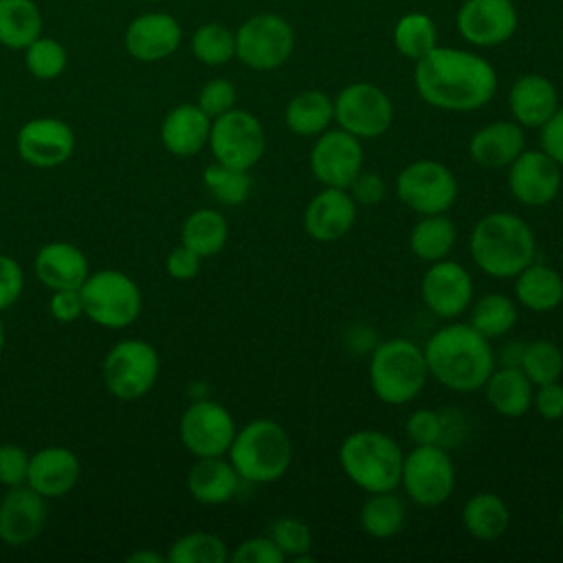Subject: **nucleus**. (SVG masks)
I'll use <instances>...</instances> for the list:
<instances>
[{"mask_svg":"<svg viewBox=\"0 0 563 563\" xmlns=\"http://www.w3.org/2000/svg\"><path fill=\"white\" fill-rule=\"evenodd\" d=\"M165 556L169 563H224L229 561V550L218 534L187 532L169 545Z\"/></svg>","mask_w":563,"mask_h":563,"instance_id":"obj_41","label":"nucleus"},{"mask_svg":"<svg viewBox=\"0 0 563 563\" xmlns=\"http://www.w3.org/2000/svg\"><path fill=\"white\" fill-rule=\"evenodd\" d=\"M363 156L361 139L341 128L325 130L310 150V172L323 187L347 189L363 172Z\"/></svg>","mask_w":563,"mask_h":563,"instance_id":"obj_15","label":"nucleus"},{"mask_svg":"<svg viewBox=\"0 0 563 563\" xmlns=\"http://www.w3.org/2000/svg\"><path fill=\"white\" fill-rule=\"evenodd\" d=\"M42 35V13L33 0H0V44L24 51Z\"/></svg>","mask_w":563,"mask_h":563,"instance_id":"obj_35","label":"nucleus"},{"mask_svg":"<svg viewBox=\"0 0 563 563\" xmlns=\"http://www.w3.org/2000/svg\"><path fill=\"white\" fill-rule=\"evenodd\" d=\"M2 347H4V325L0 321V354H2Z\"/></svg>","mask_w":563,"mask_h":563,"instance_id":"obj_56","label":"nucleus"},{"mask_svg":"<svg viewBox=\"0 0 563 563\" xmlns=\"http://www.w3.org/2000/svg\"><path fill=\"white\" fill-rule=\"evenodd\" d=\"M227 453L240 479L271 484L286 475L292 462V442L279 422L255 418L235 431Z\"/></svg>","mask_w":563,"mask_h":563,"instance_id":"obj_4","label":"nucleus"},{"mask_svg":"<svg viewBox=\"0 0 563 563\" xmlns=\"http://www.w3.org/2000/svg\"><path fill=\"white\" fill-rule=\"evenodd\" d=\"M508 108L521 128H541L556 112L559 95L548 77L530 73L510 86Z\"/></svg>","mask_w":563,"mask_h":563,"instance_id":"obj_27","label":"nucleus"},{"mask_svg":"<svg viewBox=\"0 0 563 563\" xmlns=\"http://www.w3.org/2000/svg\"><path fill=\"white\" fill-rule=\"evenodd\" d=\"M482 389L488 405L499 416L519 418L532 407L534 385L528 380L519 365H504L501 369H493Z\"/></svg>","mask_w":563,"mask_h":563,"instance_id":"obj_29","label":"nucleus"},{"mask_svg":"<svg viewBox=\"0 0 563 563\" xmlns=\"http://www.w3.org/2000/svg\"><path fill=\"white\" fill-rule=\"evenodd\" d=\"M216 163L251 169L260 163L266 150V134L255 114L242 108H231L229 112L211 119L209 143Z\"/></svg>","mask_w":563,"mask_h":563,"instance_id":"obj_12","label":"nucleus"},{"mask_svg":"<svg viewBox=\"0 0 563 563\" xmlns=\"http://www.w3.org/2000/svg\"><path fill=\"white\" fill-rule=\"evenodd\" d=\"M334 121V101L321 90L297 92L284 110V123L292 134L319 136Z\"/></svg>","mask_w":563,"mask_h":563,"instance_id":"obj_31","label":"nucleus"},{"mask_svg":"<svg viewBox=\"0 0 563 563\" xmlns=\"http://www.w3.org/2000/svg\"><path fill=\"white\" fill-rule=\"evenodd\" d=\"M539 130L541 150L563 167V108H556V112Z\"/></svg>","mask_w":563,"mask_h":563,"instance_id":"obj_53","label":"nucleus"},{"mask_svg":"<svg viewBox=\"0 0 563 563\" xmlns=\"http://www.w3.org/2000/svg\"><path fill=\"white\" fill-rule=\"evenodd\" d=\"M24 290L22 266L11 255H0V312L11 308Z\"/></svg>","mask_w":563,"mask_h":563,"instance_id":"obj_49","label":"nucleus"},{"mask_svg":"<svg viewBox=\"0 0 563 563\" xmlns=\"http://www.w3.org/2000/svg\"><path fill=\"white\" fill-rule=\"evenodd\" d=\"M81 475L79 457L66 446H44L31 455L26 484L46 499L64 497Z\"/></svg>","mask_w":563,"mask_h":563,"instance_id":"obj_23","label":"nucleus"},{"mask_svg":"<svg viewBox=\"0 0 563 563\" xmlns=\"http://www.w3.org/2000/svg\"><path fill=\"white\" fill-rule=\"evenodd\" d=\"M167 561V556L158 554V552H152V550H141V552H132L128 556V563H163Z\"/></svg>","mask_w":563,"mask_h":563,"instance_id":"obj_55","label":"nucleus"},{"mask_svg":"<svg viewBox=\"0 0 563 563\" xmlns=\"http://www.w3.org/2000/svg\"><path fill=\"white\" fill-rule=\"evenodd\" d=\"M526 150V134L517 121H493L479 128L468 141V156L473 163L501 169L508 167Z\"/></svg>","mask_w":563,"mask_h":563,"instance_id":"obj_26","label":"nucleus"},{"mask_svg":"<svg viewBox=\"0 0 563 563\" xmlns=\"http://www.w3.org/2000/svg\"><path fill=\"white\" fill-rule=\"evenodd\" d=\"M457 240L455 222L446 213L422 216L411 233H409V249L422 262H438L449 257Z\"/></svg>","mask_w":563,"mask_h":563,"instance_id":"obj_33","label":"nucleus"},{"mask_svg":"<svg viewBox=\"0 0 563 563\" xmlns=\"http://www.w3.org/2000/svg\"><path fill=\"white\" fill-rule=\"evenodd\" d=\"M191 53L205 66H222L235 57V33L220 22H207L191 35Z\"/></svg>","mask_w":563,"mask_h":563,"instance_id":"obj_40","label":"nucleus"},{"mask_svg":"<svg viewBox=\"0 0 563 563\" xmlns=\"http://www.w3.org/2000/svg\"><path fill=\"white\" fill-rule=\"evenodd\" d=\"M400 486L418 506H440L455 488V466L442 444H416L402 457Z\"/></svg>","mask_w":563,"mask_h":563,"instance_id":"obj_10","label":"nucleus"},{"mask_svg":"<svg viewBox=\"0 0 563 563\" xmlns=\"http://www.w3.org/2000/svg\"><path fill=\"white\" fill-rule=\"evenodd\" d=\"M26 70L35 79H57L68 64V53L62 42L40 35L24 48Z\"/></svg>","mask_w":563,"mask_h":563,"instance_id":"obj_43","label":"nucleus"},{"mask_svg":"<svg viewBox=\"0 0 563 563\" xmlns=\"http://www.w3.org/2000/svg\"><path fill=\"white\" fill-rule=\"evenodd\" d=\"M211 132V117L205 114L198 103H180L172 108L161 123L163 147L178 158L196 156L207 143Z\"/></svg>","mask_w":563,"mask_h":563,"instance_id":"obj_25","label":"nucleus"},{"mask_svg":"<svg viewBox=\"0 0 563 563\" xmlns=\"http://www.w3.org/2000/svg\"><path fill=\"white\" fill-rule=\"evenodd\" d=\"M559 521H561V528H563V504H561V512H559Z\"/></svg>","mask_w":563,"mask_h":563,"instance_id":"obj_57","label":"nucleus"},{"mask_svg":"<svg viewBox=\"0 0 563 563\" xmlns=\"http://www.w3.org/2000/svg\"><path fill=\"white\" fill-rule=\"evenodd\" d=\"M235 101H238L235 86L224 77H213L200 88L196 103L205 114L216 119V117L229 112L231 108H235Z\"/></svg>","mask_w":563,"mask_h":563,"instance_id":"obj_46","label":"nucleus"},{"mask_svg":"<svg viewBox=\"0 0 563 563\" xmlns=\"http://www.w3.org/2000/svg\"><path fill=\"white\" fill-rule=\"evenodd\" d=\"M519 367L534 387L559 380L563 374V352L552 341H530L521 347Z\"/></svg>","mask_w":563,"mask_h":563,"instance_id":"obj_39","label":"nucleus"},{"mask_svg":"<svg viewBox=\"0 0 563 563\" xmlns=\"http://www.w3.org/2000/svg\"><path fill=\"white\" fill-rule=\"evenodd\" d=\"M473 277L453 260H438L424 271L420 282V297L429 312L440 319H455L473 303Z\"/></svg>","mask_w":563,"mask_h":563,"instance_id":"obj_16","label":"nucleus"},{"mask_svg":"<svg viewBox=\"0 0 563 563\" xmlns=\"http://www.w3.org/2000/svg\"><path fill=\"white\" fill-rule=\"evenodd\" d=\"M358 205L347 189L323 187L303 211V231L317 242L343 238L356 222Z\"/></svg>","mask_w":563,"mask_h":563,"instance_id":"obj_22","label":"nucleus"},{"mask_svg":"<svg viewBox=\"0 0 563 563\" xmlns=\"http://www.w3.org/2000/svg\"><path fill=\"white\" fill-rule=\"evenodd\" d=\"M268 537L290 559L308 554L312 548V532L306 521L297 517H279L271 523Z\"/></svg>","mask_w":563,"mask_h":563,"instance_id":"obj_44","label":"nucleus"},{"mask_svg":"<svg viewBox=\"0 0 563 563\" xmlns=\"http://www.w3.org/2000/svg\"><path fill=\"white\" fill-rule=\"evenodd\" d=\"M407 438L413 444H442L446 438V420L435 409H416L405 422Z\"/></svg>","mask_w":563,"mask_h":563,"instance_id":"obj_45","label":"nucleus"},{"mask_svg":"<svg viewBox=\"0 0 563 563\" xmlns=\"http://www.w3.org/2000/svg\"><path fill=\"white\" fill-rule=\"evenodd\" d=\"M532 407L543 420H561L563 418V383L552 380L539 385L532 396Z\"/></svg>","mask_w":563,"mask_h":563,"instance_id":"obj_50","label":"nucleus"},{"mask_svg":"<svg viewBox=\"0 0 563 563\" xmlns=\"http://www.w3.org/2000/svg\"><path fill=\"white\" fill-rule=\"evenodd\" d=\"M295 48L290 22L277 13H257L235 31V57L253 70H275Z\"/></svg>","mask_w":563,"mask_h":563,"instance_id":"obj_9","label":"nucleus"},{"mask_svg":"<svg viewBox=\"0 0 563 563\" xmlns=\"http://www.w3.org/2000/svg\"><path fill=\"white\" fill-rule=\"evenodd\" d=\"M462 523L471 537L479 541H495L508 530L510 512L499 495L475 493L462 508Z\"/></svg>","mask_w":563,"mask_h":563,"instance_id":"obj_32","label":"nucleus"},{"mask_svg":"<svg viewBox=\"0 0 563 563\" xmlns=\"http://www.w3.org/2000/svg\"><path fill=\"white\" fill-rule=\"evenodd\" d=\"M515 299L532 310V312H548L561 306L563 301V277L559 271L532 262L515 277Z\"/></svg>","mask_w":563,"mask_h":563,"instance_id":"obj_30","label":"nucleus"},{"mask_svg":"<svg viewBox=\"0 0 563 563\" xmlns=\"http://www.w3.org/2000/svg\"><path fill=\"white\" fill-rule=\"evenodd\" d=\"M468 251L482 273L495 279H512L534 262L537 238L523 218L490 211L473 224Z\"/></svg>","mask_w":563,"mask_h":563,"instance_id":"obj_3","label":"nucleus"},{"mask_svg":"<svg viewBox=\"0 0 563 563\" xmlns=\"http://www.w3.org/2000/svg\"><path fill=\"white\" fill-rule=\"evenodd\" d=\"M413 84L420 99L438 110L473 112L497 92V73L477 53L435 46L416 62Z\"/></svg>","mask_w":563,"mask_h":563,"instance_id":"obj_1","label":"nucleus"},{"mask_svg":"<svg viewBox=\"0 0 563 563\" xmlns=\"http://www.w3.org/2000/svg\"><path fill=\"white\" fill-rule=\"evenodd\" d=\"M161 369L158 352L143 339H123L114 343L101 365L106 389L119 400H136L145 396Z\"/></svg>","mask_w":563,"mask_h":563,"instance_id":"obj_8","label":"nucleus"},{"mask_svg":"<svg viewBox=\"0 0 563 563\" xmlns=\"http://www.w3.org/2000/svg\"><path fill=\"white\" fill-rule=\"evenodd\" d=\"M229 240L227 218L216 209H196L189 213L180 229V244L198 253L200 257H211L224 249Z\"/></svg>","mask_w":563,"mask_h":563,"instance_id":"obj_34","label":"nucleus"},{"mask_svg":"<svg viewBox=\"0 0 563 563\" xmlns=\"http://www.w3.org/2000/svg\"><path fill=\"white\" fill-rule=\"evenodd\" d=\"M31 455L18 444H0V484L11 488L26 484Z\"/></svg>","mask_w":563,"mask_h":563,"instance_id":"obj_48","label":"nucleus"},{"mask_svg":"<svg viewBox=\"0 0 563 563\" xmlns=\"http://www.w3.org/2000/svg\"><path fill=\"white\" fill-rule=\"evenodd\" d=\"M200 255L194 253L191 249H187L185 244L176 246L169 251L167 260H165V268H167V275L172 279H178V282H187V279H194L198 273H200Z\"/></svg>","mask_w":563,"mask_h":563,"instance_id":"obj_52","label":"nucleus"},{"mask_svg":"<svg viewBox=\"0 0 563 563\" xmlns=\"http://www.w3.org/2000/svg\"><path fill=\"white\" fill-rule=\"evenodd\" d=\"M35 275L48 290L79 288L90 275L88 257L84 251L70 242L53 240L37 249L35 253Z\"/></svg>","mask_w":563,"mask_h":563,"instance_id":"obj_24","label":"nucleus"},{"mask_svg":"<svg viewBox=\"0 0 563 563\" xmlns=\"http://www.w3.org/2000/svg\"><path fill=\"white\" fill-rule=\"evenodd\" d=\"M150 2H158V0H150Z\"/></svg>","mask_w":563,"mask_h":563,"instance_id":"obj_58","label":"nucleus"},{"mask_svg":"<svg viewBox=\"0 0 563 563\" xmlns=\"http://www.w3.org/2000/svg\"><path fill=\"white\" fill-rule=\"evenodd\" d=\"M394 46L402 57L418 62L438 46V29L433 20L420 11L405 13L394 26Z\"/></svg>","mask_w":563,"mask_h":563,"instance_id":"obj_38","label":"nucleus"},{"mask_svg":"<svg viewBox=\"0 0 563 563\" xmlns=\"http://www.w3.org/2000/svg\"><path fill=\"white\" fill-rule=\"evenodd\" d=\"M240 488V475L229 460L218 457H198V462L187 473L189 495L205 506L227 504L235 497Z\"/></svg>","mask_w":563,"mask_h":563,"instance_id":"obj_28","label":"nucleus"},{"mask_svg":"<svg viewBox=\"0 0 563 563\" xmlns=\"http://www.w3.org/2000/svg\"><path fill=\"white\" fill-rule=\"evenodd\" d=\"M429 369L422 347L409 339H389L369 356V387L385 405L411 402L427 385Z\"/></svg>","mask_w":563,"mask_h":563,"instance_id":"obj_6","label":"nucleus"},{"mask_svg":"<svg viewBox=\"0 0 563 563\" xmlns=\"http://www.w3.org/2000/svg\"><path fill=\"white\" fill-rule=\"evenodd\" d=\"M405 501L398 495H394V490L369 493L358 512L361 530L374 539L396 537L405 528Z\"/></svg>","mask_w":563,"mask_h":563,"instance_id":"obj_36","label":"nucleus"},{"mask_svg":"<svg viewBox=\"0 0 563 563\" xmlns=\"http://www.w3.org/2000/svg\"><path fill=\"white\" fill-rule=\"evenodd\" d=\"M79 295L84 301V314L92 323L110 330L132 325L143 310L139 284L114 268L90 273L79 286Z\"/></svg>","mask_w":563,"mask_h":563,"instance_id":"obj_7","label":"nucleus"},{"mask_svg":"<svg viewBox=\"0 0 563 563\" xmlns=\"http://www.w3.org/2000/svg\"><path fill=\"white\" fill-rule=\"evenodd\" d=\"M229 559L233 563H284L286 554L275 545L271 537H251L244 539Z\"/></svg>","mask_w":563,"mask_h":563,"instance_id":"obj_47","label":"nucleus"},{"mask_svg":"<svg viewBox=\"0 0 563 563\" xmlns=\"http://www.w3.org/2000/svg\"><path fill=\"white\" fill-rule=\"evenodd\" d=\"M508 189L526 207L550 205L561 189V165L543 150H523L508 165Z\"/></svg>","mask_w":563,"mask_h":563,"instance_id":"obj_19","label":"nucleus"},{"mask_svg":"<svg viewBox=\"0 0 563 563\" xmlns=\"http://www.w3.org/2000/svg\"><path fill=\"white\" fill-rule=\"evenodd\" d=\"M457 191L455 174L440 161H413L396 176V194L400 202L418 216L446 213L453 207Z\"/></svg>","mask_w":563,"mask_h":563,"instance_id":"obj_11","label":"nucleus"},{"mask_svg":"<svg viewBox=\"0 0 563 563\" xmlns=\"http://www.w3.org/2000/svg\"><path fill=\"white\" fill-rule=\"evenodd\" d=\"M429 376L442 387L460 394H473L484 387L495 369L490 339L471 323H446L435 330L422 347Z\"/></svg>","mask_w":563,"mask_h":563,"instance_id":"obj_2","label":"nucleus"},{"mask_svg":"<svg viewBox=\"0 0 563 563\" xmlns=\"http://www.w3.org/2000/svg\"><path fill=\"white\" fill-rule=\"evenodd\" d=\"M468 308H471L468 323L486 339H499V336L508 334L515 328L517 317H519L515 299H510L501 292L482 295Z\"/></svg>","mask_w":563,"mask_h":563,"instance_id":"obj_37","label":"nucleus"},{"mask_svg":"<svg viewBox=\"0 0 563 563\" xmlns=\"http://www.w3.org/2000/svg\"><path fill=\"white\" fill-rule=\"evenodd\" d=\"M356 205H376L385 198V183L374 172H361L347 187Z\"/></svg>","mask_w":563,"mask_h":563,"instance_id":"obj_54","label":"nucleus"},{"mask_svg":"<svg viewBox=\"0 0 563 563\" xmlns=\"http://www.w3.org/2000/svg\"><path fill=\"white\" fill-rule=\"evenodd\" d=\"M455 26L468 44L490 48L515 35L519 13L512 0H464L457 9Z\"/></svg>","mask_w":563,"mask_h":563,"instance_id":"obj_17","label":"nucleus"},{"mask_svg":"<svg viewBox=\"0 0 563 563\" xmlns=\"http://www.w3.org/2000/svg\"><path fill=\"white\" fill-rule=\"evenodd\" d=\"M15 147L20 158L31 167H59L75 152V132L62 119L35 117L18 130Z\"/></svg>","mask_w":563,"mask_h":563,"instance_id":"obj_18","label":"nucleus"},{"mask_svg":"<svg viewBox=\"0 0 563 563\" xmlns=\"http://www.w3.org/2000/svg\"><path fill=\"white\" fill-rule=\"evenodd\" d=\"M334 121L361 141L383 136L394 123V103L372 81H354L334 99Z\"/></svg>","mask_w":563,"mask_h":563,"instance_id":"obj_13","label":"nucleus"},{"mask_svg":"<svg viewBox=\"0 0 563 563\" xmlns=\"http://www.w3.org/2000/svg\"><path fill=\"white\" fill-rule=\"evenodd\" d=\"M46 526V497L29 484L11 486L0 499V541L20 548L35 541Z\"/></svg>","mask_w":563,"mask_h":563,"instance_id":"obj_20","label":"nucleus"},{"mask_svg":"<svg viewBox=\"0 0 563 563\" xmlns=\"http://www.w3.org/2000/svg\"><path fill=\"white\" fill-rule=\"evenodd\" d=\"M48 310L53 319L59 323H73L84 314V301L79 295V288H64V290H53Z\"/></svg>","mask_w":563,"mask_h":563,"instance_id":"obj_51","label":"nucleus"},{"mask_svg":"<svg viewBox=\"0 0 563 563\" xmlns=\"http://www.w3.org/2000/svg\"><path fill=\"white\" fill-rule=\"evenodd\" d=\"M402 449L398 442L376 429L350 433L339 446L343 473L365 493H387L400 486Z\"/></svg>","mask_w":563,"mask_h":563,"instance_id":"obj_5","label":"nucleus"},{"mask_svg":"<svg viewBox=\"0 0 563 563\" xmlns=\"http://www.w3.org/2000/svg\"><path fill=\"white\" fill-rule=\"evenodd\" d=\"M183 40V29L178 20L169 13L150 11L136 15L123 35L125 51L139 62H161L176 53Z\"/></svg>","mask_w":563,"mask_h":563,"instance_id":"obj_21","label":"nucleus"},{"mask_svg":"<svg viewBox=\"0 0 563 563\" xmlns=\"http://www.w3.org/2000/svg\"><path fill=\"white\" fill-rule=\"evenodd\" d=\"M205 187L220 205H242L251 194V176L249 169L229 167L222 163H213L202 174Z\"/></svg>","mask_w":563,"mask_h":563,"instance_id":"obj_42","label":"nucleus"},{"mask_svg":"<svg viewBox=\"0 0 563 563\" xmlns=\"http://www.w3.org/2000/svg\"><path fill=\"white\" fill-rule=\"evenodd\" d=\"M235 420L216 400H194L180 416L178 433L194 457L224 455L235 438Z\"/></svg>","mask_w":563,"mask_h":563,"instance_id":"obj_14","label":"nucleus"}]
</instances>
